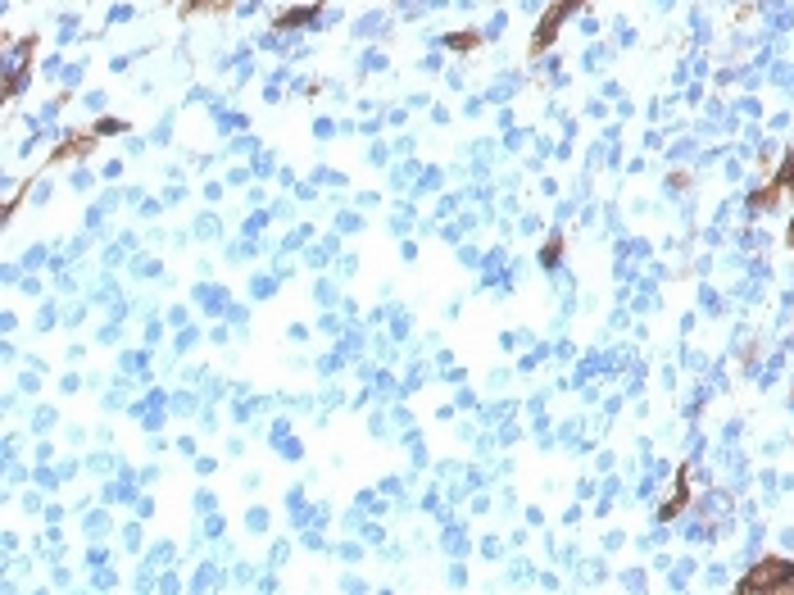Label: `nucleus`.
Masks as SVG:
<instances>
[{"label": "nucleus", "instance_id": "nucleus-7", "mask_svg": "<svg viewBox=\"0 0 794 595\" xmlns=\"http://www.w3.org/2000/svg\"><path fill=\"white\" fill-rule=\"evenodd\" d=\"M545 264H559V237H554V241L545 246Z\"/></svg>", "mask_w": 794, "mask_h": 595}, {"label": "nucleus", "instance_id": "nucleus-2", "mask_svg": "<svg viewBox=\"0 0 794 595\" xmlns=\"http://www.w3.org/2000/svg\"><path fill=\"white\" fill-rule=\"evenodd\" d=\"M781 573H785V559H763L758 568H749V573H745L740 591H745V595H754V591L772 595V591H776V582H781Z\"/></svg>", "mask_w": 794, "mask_h": 595}, {"label": "nucleus", "instance_id": "nucleus-6", "mask_svg": "<svg viewBox=\"0 0 794 595\" xmlns=\"http://www.w3.org/2000/svg\"><path fill=\"white\" fill-rule=\"evenodd\" d=\"M772 595H794V564H785V573H781V582H776Z\"/></svg>", "mask_w": 794, "mask_h": 595}, {"label": "nucleus", "instance_id": "nucleus-1", "mask_svg": "<svg viewBox=\"0 0 794 595\" xmlns=\"http://www.w3.org/2000/svg\"><path fill=\"white\" fill-rule=\"evenodd\" d=\"M577 10H581V0H554V5L540 14L536 32H531V55H540V50L554 46V41H559V32H563V23H568Z\"/></svg>", "mask_w": 794, "mask_h": 595}, {"label": "nucleus", "instance_id": "nucleus-4", "mask_svg": "<svg viewBox=\"0 0 794 595\" xmlns=\"http://www.w3.org/2000/svg\"><path fill=\"white\" fill-rule=\"evenodd\" d=\"M314 14H318V5H309V10H291V14H282V19H277V28H304Z\"/></svg>", "mask_w": 794, "mask_h": 595}, {"label": "nucleus", "instance_id": "nucleus-3", "mask_svg": "<svg viewBox=\"0 0 794 595\" xmlns=\"http://www.w3.org/2000/svg\"><path fill=\"white\" fill-rule=\"evenodd\" d=\"M686 496H690V491H686V473H681V477H677V491L663 500V509H658V514H663V518H677L681 505H686Z\"/></svg>", "mask_w": 794, "mask_h": 595}, {"label": "nucleus", "instance_id": "nucleus-5", "mask_svg": "<svg viewBox=\"0 0 794 595\" xmlns=\"http://www.w3.org/2000/svg\"><path fill=\"white\" fill-rule=\"evenodd\" d=\"M445 46H450V50H472V46H477V37H472V32H450Z\"/></svg>", "mask_w": 794, "mask_h": 595}]
</instances>
